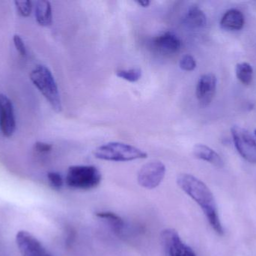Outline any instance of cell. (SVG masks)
Here are the masks:
<instances>
[{
    "label": "cell",
    "instance_id": "cell-1",
    "mask_svg": "<svg viewBox=\"0 0 256 256\" xmlns=\"http://www.w3.org/2000/svg\"><path fill=\"white\" fill-rule=\"evenodd\" d=\"M177 184L183 192L201 207L215 232L219 235H224V227L218 214L216 201L207 185L195 176L186 173L178 176Z\"/></svg>",
    "mask_w": 256,
    "mask_h": 256
},
{
    "label": "cell",
    "instance_id": "cell-2",
    "mask_svg": "<svg viewBox=\"0 0 256 256\" xmlns=\"http://www.w3.org/2000/svg\"><path fill=\"white\" fill-rule=\"evenodd\" d=\"M30 79L38 90L48 101L56 112H60L62 108L58 86L54 75L45 66H38L32 71Z\"/></svg>",
    "mask_w": 256,
    "mask_h": 256
},
{
    "label": "cell",
    "instance_id": "cell-3",
    "mask_svg": "<svg viewBox=\"0 0 256 256\" xmlns=\"http://www.w3.org/2000/svg\"><path fill=\"white\" fill-rule=\"evenodd\" d=\"M94 156L100 160L110 162H130L137 159H146V152L130 144L120 142H110L98 147Z\"/></svg>",
    "mask_w": 256,
    "mask_h": 256
},
{
    "label": "cell",
    "instance_id": "cell-4",
    "mask_svg": "<svg viewBox=\"0 0 256 256\" xmlns=\"http://www.w3.org/2000/svg\"><path fill=\"white\" fill-rule=\"evenodd\" d=\"M102 175L93 165H74L68 170L66 181L72 189L90 190L100 185Z\"/></svg>",
    "mask_w": 256,
    "mask_h": 256
},
{
    "label": "cell",
    "instance_id": "cell-5",
    "mask_svg": "<svg viewBox=\"0 0 256 256\" xmlns=\"http://www.w3.org/2000/svg\"><path fill=\"white\" fill-rule=\"evenodd\" d=\"M166 168L160 161L144 164L137 174V181L142 187L154 189L160 186L165 177Z\"/></svg>",
    "mask_w": 256,
    "mask_h": 256
},
{
    "label": "cell",
    "instance_id": "cell-6",
    "mask_svg": "<svg viewBox=\"0 0 256 256\" xmlns=\"http://www.w3.org/2000/svg\"><path fill=\"white\" fill-rule=\"evenodd\" d=\"M234 146L239 154L248 162L256 163V141L249 131L234 126L231 129Z\"/></svg>",
    "mask_w": 256,
    "mask_h": 256
},
{
    "label": "cell",
    "instance_id": "cell-7",
    "mask_svg": "<svg viewBox=\"0 0 256 256\" xmlns=\"http://www.w3.org/2000/svg\"><path fill=\"white\" fill-rule=\"evenodd\" d=\"M161 243L166 256H196L194 249L186 245L173 228H166L161 233Z\"/></svg>",
    "mask_w": 256,
    "mask_h": 256
},
{
    "label": "cell",
    "instance_id": "cell-8",
    "mask_svg": "<svg viewBox=\"0 0 256 256\" xmlns=\"http://www.w3.org/2000/svg\"><path fill=\"white\" fill-rule=\"evenodd\" d=\"M16 243L22 256H54L28 231H18L16 234Z\"/></svg>",
    "mask_w": 256,
    "mask_h": 256
},
{
    "label": "cell",
    "instance_id": "cell-9",
    "mask_svg": "<svg viewBox=\"0 0 256 256\" xmlns=\"http://www.w3.org/2000/svg\"><path fill=\"white\" fill-rule=\"evenodd\" d=\"M218 79L214 74H204L202 75L197 83L196 95L200 106L206 108L208 106L216 93Z\"/></svg>",
    "mask_w": 256,
    "mask_h": 256
},
{
    "label": "cell",
    "instance_id": "cell-10",
    "mask_svg": "<svg viewBox=\"0 0 256 256\" xmlns=\"http://www.w3.org/2000/svg\"><path fill=\"white\" fill-rule=\"evenodd\" d=\"M16 129L14 111L10 99L0 93V129L6 137H10Z\"/></svg>",
    "mask_w": 256,
    "mask_h": 256
},
{
    "label": "cell",
    "instance_id": "cell-11",
    "mask_svg": "<svg viewBox=\"0 0 256 256\" xmlns=\"http://www.w3.org/2000/svg\"><path fill=\"white\" fill-rule=\"evenodd\" d=\"M152 46L160 54L172 55L180 51L182 42L174 33L166 32L155 37L152 41Z\"/></svg>",
    "mask_w": 256,
    "mask_h": 256
},
{
    "label": "cell",
    "instance_id": "cell-12",
    "mask_svg": "<svg viewBox=\"0 0 256 256\" xmlns=\"http://www.w3.org/2000/svg\"><path fill=\"white\" fill-rule=\"evenodd\" d=\"M194 156L197 159L206 161L218 168H222L224 163L222 158L215 150L204 144H196L192 150Z\"/></svg>",
    "mask_w": 256,
    "mask_h": 256
},
{
    "label": "cell",
    "instance_id": "cell-13",
    "mask_svg": "<svg viewBox=\"0 0 256 256\" xmlns=\"http://www.w3.org/2000/svg\"><path fill=\"white\" fill-rule=\"evenodd\" d=\"M244 25V16L240 11L237 9H230L227 11L220 21L222 29L230 31H237L242 30Z\"/></svg>",
    "mask_w": 256,
    "mask_h": 256
},
{
    "label": "cell",
    "instance_id": "cell-14",
    "mask_svg": "<svg viewBox=\"0 0 256 256\" xmlns=\"http://www.w3.org/2000/svg\"><path fill=\"white\" fill-rule=\"evenodd\" d=\"M184 24L190 29L202 28L207 24V18L198 6H192L184 18Z\"/></svg>",
    "mask_w": 256,
    "mask_h": 256
},
{
    "label": "cell",
    "instance_id": "cell-15",
    "mask_svg": "<svg viewBox=\"0 0 256 256\" xmlns=\"http://www.w3.org/2000/svg\"><path fill=\"white\" fill-rule=\"evenodd\" d=\"M36 18L38 24L42 27L51 25L52 22V6L46 0L37 2L36 6Z\"/></svg>",
    "mask_w": 256,
    "mask_h": 256
},
{
    "label": "cell",
    "instance_id": "cell-16",
    "mask_svg": "<svg viewBox=\"0 0 256 256\" xmlns=\"http://www.w3.org/2000/svg\"><path fill=\"white\" fill-rule=\"evenodd\" d=\"M96 215L104 220L117 234H122L124 232L126 227V222L116 213L111 211H99L96 213Z\"/></svg>",
    "mask_w": 256,
    "mask_h": 256
},
{
    "label": "cell",
    "instance_id": "cell-17",
    "mask_svg": "<svg viewBox=\"0 0 256 256\" xmlns=\"http://www.w3.org/2000/svg\"><path fill=\"white\" fill-rule=\"evenodd\" d=\"M236 72L238 79L242 84L250 85L252 83L254 78V69L250 63H238L236 66Z\"/></svg>",
    "mask_w": 256,
    "mask_h": 256
},
{
    "label": "cell",
    "instance_id": "cell-18",
    "mask_svg": "<svg viewBox=\"0 0 256 256\" xmlns=\"http://www.w3.org/2000/svg\"><path fill=\"white\" fill-rule=\"evenodd\" d=\"M116 75L118 78L134 83L138 81L142 77V70L140 68H132V69H124V70L118 71Z\"/></svg>",
    "mask_w": 256,
    "mask_h": 256
},
{
    "label": "cell",
    "instance_id": "cell-19",
    "mask_svg": "<svg viewBox=\"0 0 256 256\" xmlns=\"http://www.w3.org/2000/svg\"><path fill=\"white\" fill-rule=\"evenodd\" d=\"M180 69L186 72H192L196 68V62L192 55L186 54L180 60L179 63Z\"/></svg>",
    "mask_w": 256,
    "mask_h": 256
},
{
    "label": "cell",
    "instance_id": "cell-20",
    "mask_svg": "<svg viewBox=\"0 0 256 256\" xmlns=\"http://www.w3.org/2000/svg\"><path fill=\"white\" fill-rule=\"evenodd\" d=\"M15 6L18 9V13L22 17H28L31 15L32 10V3L30 0L26 1H15Z\"/></svg>",
    "mask_w": 256,
    "mask_h": 256
},
{
    "label": "cell",
    "instance_id": "cell-21",
    "mask_svg": "<svg viewBox=\"0 0 256 256\" xmlns=\"http://www.w3.org/2000/svg\"><path fill=\"white\" fill-rule=\"evenodd\" d=\"M48 178L52 187L56 189H60L62 187L63 179L61 174L52 171V172L48 173Z\"/></svg>",
    "mask_w": 256,
    "mask_h": 256
},
{
    "label": "cell",
    "instance_id": "cell-22",
    "mask_svg": "<svg viewBox=\"0 0 256 256\" xmlns=\"http://www.w3.org/2000/svg\"><path fill=\"white\" fill-rule=\"evenodd\" d=\"M14 44L15 48L16 51L19 52L22 57H25L26 55V48L25 44H24V40L19 35H14L13 38Z\"/></svg>",
    "mask_w": 256,
    "mask_h": 256
},
{
    "label": "cell",
    "instance_id": "cell-23",
    "mask_svg": "<svg viewBox=\"0 0 256 256\" xmlns=\"http://www.w3.org/2000/svg\"><path fill=\"white\" fill-rule=\"evenodd\" d=\"M52 145L48 143L36 142L34 144V149L36 151L40 153H48L52 150Z\"/></svg>",
    "mask_w": 256,
    "mask_h": 256
},
{
    "label": "cell",
    "instance_id": "cell-24",
    "mask_svg": "<svg viewBox=\"0 0 256 256\" xmlns=\"http://www.w3.org/2000/svg\"><path fill=\"white\" fill-rule=\"evenodd\" d=\"M75 238V232L72 228H70L68 231V237H67V242H66V244L68 246H70V245L73 243L74 240Z\"/></svg>",
    "mask_w": 256,
    "mask_h": 256
},
{
    "label": "cell",
    "instance_id": "cell-25",
    "mask_svg": "<svg viewBox=\"0 0 256 256\" xmlns=\"http://www.w3.org/2000/svg\"><path fill=\"white\" fill-rule=\"evenodd\" d=\"M136 3L142 8L148 7L150 4V2L148 1V0H138V1H136Z\"/></svg>",
    "mask_w": 256,
    "mask_h": 256
},
{
    "label": "cell",
    "instance_id": "cell-26",
    "mask_svg": "<svg viewBox=\"0 0 256 256\" xmlns=\"http://www.w3.org/2000/svg\"><path fill=\"white\" fill-rule=\"evenodd\" d=\"M255 135H256V129L255 130Z\"/></svg>",
    "mask_w": 256,
    "mask_h": 256
}]
</instances>
